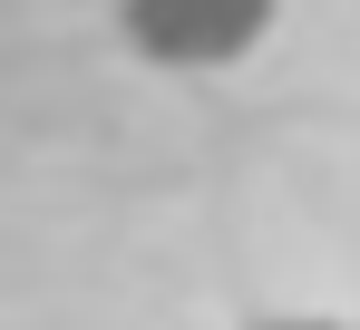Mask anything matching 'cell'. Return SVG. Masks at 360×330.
Masks as SVG:
<instances>
[{
    "instance_id": "1",
    "label": "cell",
    "mask_w": 360,
    "mask_h": 330,
    "mask_svg": "<svg viewBox=\"0 0 360 330\" xmlns=\"http://www.w3.org/2000/svg\"><path fill=\"white\" fill-rule=\"evenodd\" d=\"M283 0H117V39L146 68H234L263 49Z\"/></svg>"
},
{
    "instance_id": "2",
    "label": "cell",
    "mask_w": 360,
    "mask_h": 330,
    "mask_svg": "<svg viewBox=\"0 0 360 330\" xmlns=\"http://www.w3.org/2000/svg\"><path fill=\"white\" fill-rule=\"evenodd\" d=\"M253 330H351V321H331V311H273V321H253Z\"/></svg>"
}]
</instances>
